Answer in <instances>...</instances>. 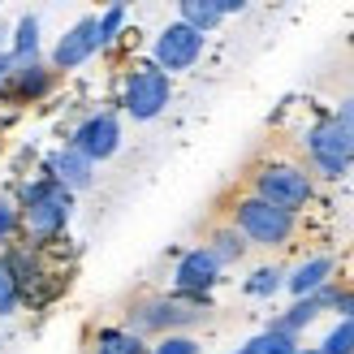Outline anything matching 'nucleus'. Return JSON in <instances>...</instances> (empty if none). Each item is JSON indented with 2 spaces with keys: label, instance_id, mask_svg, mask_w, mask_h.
I'll return each mask as SVG.
<instances>
[{
  "label": "nucleus",
  "instance_id": "39448f33",
  "mask_svg": "<svg viewBox=\"0 0 354 354\" xmlns=\"http://www.w3.org/2000/svg\"><path fill=\"white\" fill-rule=\"evenodd\" d=\"M169 100H173V82L151 61L138 65L134 74L126 78V86H121V109H126L134 121H156L169 109Z\"/></svg>",
  "mask_w": 354,
  "mask_h": 354
},
{
  "label": "nucleus",
  "instance_id": "2eb2a0df",
  "mask_svg": "<svg viewBox=\"0 0 354 354\" xmlns=\"http://www.w3.org/2000/svg\"><path fill=\"white\" fill-rule=\"evenodd\" d=\"M39 48H44L39 17H35V13H22V17L13 22V30H9V57H13V65L44 61V57H39Z\"/></svg>",
  "mask_w": 354,
  "mask_h": 354
},
{
  "label": "nucleus",
  "instance_id": "c756f323",
  "mask_svg": "<svg viewBox=\"0 0 354 354\" xmlns=\"http://www.w3.org/2000/svg\"><path fill=\"white\" fill-rule=\"evenodd\" d=\"M298 354H320V350H303V346H298Z\"/></svg>",
  "mask_w": 354,
  "mask_h": 354
},
{
  "label": "nucleus",
  "instance_id": "ddd939ff",
  "mask_svg": "<svg viewBox=\"0 0 354 354\" xmlns=\"http://www.w3.org/2000/svg\"><path fill=\"white\" fill-rule=\"evenodd\" d=\"M234 13H246L242 0H182V5H177V22H186L190 30H199L207 39V30H216L225 17H234Z\"/></svg>",
  "mask_w": 354,
  "mask_h": 354
},
{
  "label": "nucleus",
  "instance_id": "a878e982",
  "mask_svg": "<svg viewBox=\"0 0 354 354\" xmlns=\"http://www.w3.org/2000/svg\"><path fill=\"white\" fill-rule=\"evenodd\" d=\"M333 311H337L342 320L354 324V290H342V294H337V307H333Z\"/></svg>",
  "mask_w": 354,
  "mask_h": 354
},
{
  "label": "nucleus",
  "instance_id": "cd10ccee",
  "mask_svg": "<svg viewBox=\"0 0 354 354\" xmlns=\"http://www.w3.org/2000/svg\"><path fill=\"white\" fill-rule=\"evenodd\" d=\"M9 30H13V26L0 22V52H9Z\"/></svg>",
  "mask_w": 354,
  "mask_h": 354
},
{
  "label": "nucleus",
  "instance_id": "0eeeda50",
  "mask_svg": "<svg viewBox=\"0 0 354 354\" xmlns=\"http://www.w3.org/2000/svg\"><path fill=\"white\" fill-rule=\"evenodd\" d=\"M203 57V35L190 30L186 22H169L160 35H156V48H151V65L160 74H186L194 69Z\"/></svg>",
  "mask_w": 354,
  "mask_h": 354
},
{
  "label": "nucleus",
  "instance_id": "c85d7f7f",
  "mask_svg": "<svg viewBox=\"0 0 354 354\" xmlns=\"http://www.w3.org/2000/svg\"><path fill=\"white\" fill-rule=\"evenodd\" d=\"M0 104H9V95H5V86H0Z\"/></svg>",
  "mask_w": 354,
  "mask_h": 354
},
{
  "label": "nucleus",
  "instance_id": "f8f14e48",
  "mask_svg": "<svg viewBox=\"0 0 354 354\" xmlns=\"http://www.w3.org/2000/svg\"><path fill=\"white\" fill-rule=\"evenodd\" d=\"M44 173H48L61 190H69V194H78V190H86V186L95 182V165L86 160L82 151H74L69 143H65L61 151L48 156V160H44Z\"/></svg>",
  "mask_w": 354,
  "mask_h": 354
},
{
  "label": "nucleus",
  "instance_id": "4be33fe9",
  "mask_svg": "<svg viewBox=\"0 0 354 354\" xmlns=\"http://www.w3.org/2000/svg\"><path fill=\"white\" fill-rule=\"evenodd\" d=\"M13 234H17V207L9 194H0V251L13 246Z\"/></svg>",
  "mask_w": 354,
  "mask_h": 354
},
{
  "label": "nucleus",
  "instance_id": "4468645a",
  "mask_svg": "<svg viewBox=\"0 0 354 354\" xmlns=\"http://www.w3.org/2000/svg\"><path fill=\"white\" fill-rule=\"evenodd\" d=\"M333 268H337V259H333V255H311V259L298 263L294 272H286V290L294 298H311L315 290L333 286Z\"/></svg>",
  "mask_w": 354,
  "mask_h": 354
},
{
  "label": "nucleus",
  "instance_id": "423d86ee",
  "mask_svg": "<svg viewBox=\"0 0 354 354\" xmlns=\"http://www.w3.org/2000/svg\"><path fill=\"white\" fill-rule=\"evenodd\" d=\"M307 156H311V169L324 173V177H342L354 165V143L346 138V130L337 126L333 117L315 121L307 130Z\"/></svg>",
  "mask_w": 354,
  "mask_h": 354
},
{
  "label": "nucleus",
  "instance_id": "b1692460",
  "mask_svg": "<svg viewBox=\"0 0 354 354\" xmlns=\"http://www.w3.org/2000/svg\"><path fill=\"white\" fill-rule=\"evenodd\" d=\"M17 303H22V298H17V286H13L9 268L0 263V315H13V311H17Z\"/></svg>",
  "mask_w": 354,
  "mask_h": 354
},
{
  "label": "nucleus",
  "instance_id": "6ab92c4d",
  "mask_svg": "<svg viewBox=\"0 0 354 354\" xmlns=\"http://www.w3.org/2000/svg\"><path fill=\"white\" fill-rule=\"evenodd\" d=\"M242 354H298V337H290L281 328H263L242 346Z\"/></svg>",
  "mask_w": 354,
  "mask_h": 354
},
{
  "label": "nucleus",
  "instance_id": "412c9836",
  "mask_svg": "<svg viewBox=\"0 0 354 354\" xmlns=\"http://www.w3.org/2000/svg\"><path fill=\"white\" fill-rule=\"evenodd\" d=\"M320 354H354V324L350 320H342V324H333L328 333H324V342L315 346Z\"/></svg>",
  "mask_w": 354,
  "mask_h": 354
},
{
  "label": "nucleus",
  "instance_id": "f03ea898",
  "mask_svg": "<svg viewBox=\"0 0 354 354\" xmlns=\"http://www.w3.org/2000/svg\"><path fill=\"white\" fill-rule=\"evenodd\" d=\"M207 320L203 303H186V298H138V303L126 307V333L134 337H173V333H186L194 324Z\"/></svg>",
  "mask_w": 354,
  "mask_h": 354
},
{
  "label": "nucleus",
  "instance_id": "6e6552de",
  "mask_svg": "<svg viewBox=\"0 0 354 354\" xmlns=\"http://www.w3.org/2000/svg\"><path fill=\"white\" fill-rule=\"evenodd\" d=\"M216 281H221V263L212 259L203 246L186 251L182 259H177V268H173V290H177V298H186V303L212 307V290H216Z\"/></svg>",
  "mask_w": 354,
  "mask_h": 354
},
{
  "label": "nucleus",
  "instance_id": "20e7f679",
  "mask_svg": "<svg viewBox=\"0 0 354 354\" xmlns=\"http://www.w3.org/2000/svg\"><path fill=\"white\" fill-rule=\"evenodd\" d=\"M69 216H74V194H69V190H57V194H48L44 203L17 212V234H22V246H30V251L52 246L65 234Z\"/></svg>",
  "mask_w": 354,
  "mask_h": 354
},
{
  "label": "nucleus",
  "instance_id": "dca6fc26",
  "mask_svg": "<svg viewBox=\"0 0 354 354\" xmlns=\"http://www.w3.org/2000/svg\"><path fill=\"white\" fill-rule=\"evenodd\" d=\"M203 251L216 259V263H221V272H225V268H234V263L246 259V238L238 234L234 225H212V229H207Z\"/></svg>",
  "mask_w": 354,
  "mask_h": 354
},
{
  "label": "nucleus",
  "instance_id": "393cba45",
  "mask_svg": "<svg viewBox=\"0 0 354 354\" xmlns=\"http://www.w3.org/2000/svg\"><path fill=\"white\" fill-rule=\"evenodd\" d=\"M333 121H337V126L346 130V138L354 143V100H342V109L333 113Z\"/></svg>",
  "mask_w": 354,
  "mask_h": 354
},
{
  "label": "nucleus",
  "instance_id": "5701e85b",
  "mask_svg": "<svg viewBox=\"0 0 354 354\" xmlns=\"http://www.w3.org/2000/svg\"><path fill=\"white\" fill-rule=\"evenodd\" d=\"M151 354H199V342L190 333H173V337H160Z\"/></svg>",
  "mask_w": 354,
  "mask_h": 354
},
{
  "label": "nucleus",
  "instance_id": "a211bd4d",
  "mask_svg": "<svg viewBox=\"0 0 354 354\" xmlns=\"http://www.w3.org/2000/svg\"><path fill=\"white\" fill-rule=\"evenodd\" d=\"M91 354H147V342L126 333V328H100Z\"/></svg>",
  "mask_w": 354,
  "mask_h": 354
},
{
  "label": "nucleus",
  "instance_id": "f3484780",
  "mask_svg": "<svg viewBox=\"0 0 354 354\" xmlns=\"http://www.w3.org/2000/svg\"><path fill=\"white\" fill-rule=\"evenodd\" d=\"M242 290H246V298H272L277 290H286V268H277V263H259L255 272H246Z\"/></svg>",
  "mask_w": 354,
  "mask_h": 354
},
{
  "label": "nucleus",
  "instance_id": "9d476101",
  "mask_svg": "<svg viewBox=\"0 0 354 354\" xmlns=\"http://www.w3.org/2000/svg\"><path fill=\"white\" fill-rule=\"evenodd\" d=\"M95 52H100V22L86 13V17H78V22L57 39L48 65H52V74H74V69H82Z\"/></svg>",
  "mask_w": 354,
  "mask_h": 354
},
{
  "label": "nucleus",
  "instance_id": "f257e3e1",
  "mask_svg": "<svg viewBox=\"0 0 354 354\" xmlns=\"http://www.w3.org/2000/svg\"><path fill=\"white\" fill-rule=\"evenodd\" d=\"M251 194H259L263 203L298 216V212L315 199V182H311V173L294 160H263L251 173Z\"/></svg>",
  "mask_w": 354,
  "mask_h": 354
},
{
  "label": "nucleus",
  "instance_id": "bb28decb",
  "mask_svg": "<svg viewBox=\"0 0 354 354\" xmlns=\"http://www.w3.org/2000/svg\"><path fill=\"white\" fill-rule=\"evenodd\" d=\"M9 74H13V57H9V52H0V86L9 82Z\"/></svg>",
  "mask_w": 354,
  "mask_h": 354
},
{
  "label": "nucleus",
  "instance_id": "7ed1b4c3",
  "mask_svg": "<svg viewBox=\"0 0 354 354\" xmlns=\"http://www.w3.org/2000/svg\"><path fill=\"white\" fill-rule=\"evenodd\" d=\"M229 216H234L229 225L246 238V246H286L294 238V229H298V221L290 216V212L263 203L259 194H242V199H234Z\"/></svg>",
  "mask_w": 354,
  "mask_h": 354
},
{
  "label": "nucleus",
  "instance_id": "aec40b11",
  "mask_svg": "<svg viewBox=\"0 0 354 354\" xmlns=\"http://www.w3.org/2000/svg\"><path fill=\"white\" fill-rule=\"evenodd\" d=\"M126 17H130V9L126 5H109L95 22H100V48H113L117 39H121V30H126Z\"/></svg>",
  "mask_w": 354,
  "mask_h": 354
},
{
  "label": "nucleus",
  "instance_id": "7c9ffc66",
  "mask_svg": "<svg viewBox=\"0 0 354 354\" xmlns=\"http://www.w3.org/2000/svg\"><path fill=\"white\" fill-rule=\"evenodd\" d=\"M234 354H242V350H234Z\"/></svg>",
  "mask_w": 354,
  "mask_h": 354
},
{
  "label": "nucleus",
  "instance_id": "9b49d317",
  "mask_svg": "<svg viewBox=\"0 0 354 354\" xmlns=\"http://www.w3.org/2000/svg\"><path fill=\"white\" fill-rule=\"evenodd\" d=\"M52 86H57L52 65L48 61H30V65H13V74L5 82V95H9V104H35V100H48Z\"/></svg>",
  "mask_w": 354,
  "mask_h": 354
},
{
  "label": "nucleus",
  "instance_id": "1a4fd4ad",
  "mask_svg": "<svg viewBox=\"0 0 354 354\" xmlns=\"http://www.w3.org/2000/svg\"><path fill=\"white\" fill-rule=\"evenodd\" d=\"M69 147L82 151L91 165L100 160H113L117 147H121V121L113 113H91V117H82L74 134H69Z\"/></svg>",
  "mask_w": 354,
  "mask_h": 354
}]
</instances>
